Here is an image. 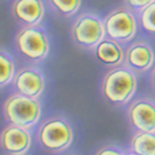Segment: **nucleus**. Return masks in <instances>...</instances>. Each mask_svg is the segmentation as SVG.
Here are the masks:
<instances>
[{"label": "nucleus", "instance_id": "5", "mask_svg": "<svg viewBox=\"0 0 155 155\" xmlns=\"http://www.w3.org/2000/svg\"><path fill=\"white\" fill-rule=\"evenodd\" d=\"M70 34L77 47L86 51H94L98 44L106 38L103 19L93 12H83L71 25Z\"/></svg>", "mask_w": 155, "mask_h": 155}, {"label": "nucleus", "instance_id": "20", "mask_svg": "<svg viewBox=\"0 0 155 155\" xmlns=\"http://www.w3.org/2000/svg\"><path fill=\"white\" fill-rule=\"evenodd\" d=\"M124 155H138V154L133 153L132 150H129V151H124Z\"/></svg>", "mask_w": 155, "mask_h": 155}, {"label": "nucleus", "instance_id": "12", "mask_svg": "<svg viewBox=\"0 0 155 155\" xmlns=\"http://www.w3.org/2000/svg\"><path fill=\"white\" fill-rule=\"evenodd\" d=\"M94 54L99 62L109 67L120 66L124 62V50L122 45L108 37L103 38L98 44L94 50Z\"/></svg>", "mask_w": 155, "mask_h": 155}, {"label": "nucleus", "instance_id": "16", "mask_svg": "<svg viewBox=\"0 0 155 155\" xmlns=\"http://www.w3.org/2000/svg\"><path fill=\"white\" fill-rule=\"evenodd\" d=\"M139 24L145 32L155 36V3L139 12Z\"/></svg>", "mask_w": 155, "mask_h": 155}, {"label": "nucleus", "instance_id": "4", "mask_svg": "<svg viewBox=\"0 0 155 155\" xmlns=\"http://www.w3.org/2000/svg\"><path fill=\"white\" fill-rule=\"evenodd\" d=\"M15 48L22 60L38 63L50 54V38L40 25L22 26L15 35Z\"/></svg>", "mask_w": 155, "mask_h": 155}, {"label": "nucleus", "instance_id": "21", "mask_svg": "<svg viewBox=\"0 0 155 155\" xmlns=\"http://www.w3.org/2000/svg\"><path fill=\"white\" fill-rule=\"evenodd\" d=\"M66 155H73V154H66Z\"/></svg>", "mask_w": 155, "mask_h": 155}, {"label": "nucleus", "instance_id": "3", "mask_svg": "<svg viewBox=\"0 0 155 155\" xmlns=\"http://www.w3.org/2000/svg\"><path fill=\"white\" fill-rule=\"evenodd\" d=\"M3 117L8 124L30 130L41 117V104L38 99L18 93L10 94L3 103Z\"/></svg>", "mask_w": 155, "mask_h": 155}, {"label": "nucleus", "instance_id": "17", "mask_svg": "<svg viewBox=\"0 0 155 155\" xmlns=\"http://www.w3.org/2000/svg\"><path fill=\"white\" fill-rule=\"evenodd\" d=\"M153 3H155V0H124V5L129 10H132L133 12H138V14Z\"/></svg>", "mask_w": 155, "mask_h": 155}, {"label": "nucleus", "instance_id": "15", "mask_svg": "<svg viewBox=\"0 0 155 155\" xmlns=\"http://www.w3.org/2000/svg\"><path fill=\"white\" fill-rule=\"evenodd\" d=\"M50 9L62 18L73 16L81 8L82 0H47Z\"/></svg>", "mask_w": 155, "mask_h": 155}, {"label": "nucleus", "instance_id": "7", "mask_svg": "<svg viewBox=\"0 0 155 155\" xmlns=\"http://www.w3.org/2000/svg\"><path fill=\"white\" fill-rule=\"evenodd\" d=\"M127 119L135 132L155 133V102L148 97L134 99L127 108Z\"/></svg>", "mask_w": 155, "mask_h": 155}, {"label": "nucleus", "instance_id": "13", "mask_svg": "<svg viewBox=\"0 0 155 155\" xmlns=\"http://www.w3.org/2000/svg\"><path fill=\"white\" fill-rule=\"evenodd\" d=\"M129 150L138 155H155V133L135 132L130 139Z\"/></svg>", "mask_w": 155, "mask_h": 155}, {"label": "nucleus", "instance_id": "9", "mask_svg": "<svg viewBox=\"0 0 155 155\" xmlns=\"http://www.w3.org/2000/svg\"><path fill=\"white\" fill-rule=\"evenodd\" d=\"M155 61V54L153 47L143 41L138 40L129 44L124 50V62L123 64L133 71L135 74L144 73L153 68Z\"/></svg>", "mask_w": 155, "mask_h": 155}, {"label": "nucleus", "instance_id": "18", "mask_svg": "<svg viewBox=\"0 0 155 155\" xmlns=\"http://www.w3.org/2000/svg\"><path fill=\"white\" fill-rule=\"evenodd\" d=\"M94 155H124V151L122 148L117 147V145H104L99 148Z\"/></svg>", "mask_w": 155, "mask_h": 155}, {"label": "nucleus", "instance_id": "22", "mask_svg": "<svg viewBox=\"0 0 155 155\" xmlns=\"http://www.w3.org/2000/svg\"><path fill=\"white\" fill-rule=\"evenodd\" d=\"M19 155H25V154H19Z\"/></svg>", "mask_w": 155, "mask_h": 155}, {"label": "nucleus", "instance_id": "2", "mask_svg": "<svg viewBox=\"0 0 155 155\" xmlns=\"http://www.w3.org/2000/svg\"><path fill=\"white\" fill-rule=\"evenodd\" d=\"M37 143L45 151L58 154L67 150L73 141V129L62 115H52L40 123L36 132Z\"/></svg>", "mask_w": 155, "mask_h": 155}, {"label": "nucleus", "instance_id": "8", "mask_svg": "<svg viewBox=\"0 0 155 155\" xmlns=\"http://www.w3.org/2000/svg\"><path fill=\"white\" fill-rule=\"evenodd\" d=\"M11 84L15 93L37 99L42 94L46 82L40 70L28 64V66L16 68Z\"/></svg>", "mask_w": 155, "mask_h": 155}, {"label": "nucleus", "instance_id": "1", "mask_svg": "<svg viewBox=\"0 0 155 155\" xmlns=\"http://www.w3.org/2000/svg\"><path fill=\"white\" fill-rule=\"evenodd\" d=\"M137 74L124 64L112 67L102 78L101 93L113 106H124L137 92Z\"/></svg>", "mask_w": 155, "mask_h": 155}, {"label": "nucleus", "instance_id": "11", "mask_svg": "<svg viewBox=\"0 0 155 155\" xmlns=\"http://www.w3.org/2000/svg\"><path fill=\"white\" fill-rule=\"evenodd\" d=\"M11 16L22 26H38L45 16L44 0H14Z\"/></svg>", "mask_w": 155, "mask_h": 155}, {"label": "nucleus", "instance_id": "14", "mask_svg": "<svg viewBox=\"0 0 155 155\" xmlns=\"http://www.w3.org/2000/svg\"><path fill=\"white\" fill-rule=\"evenodd\" d=\"M15 72L16 64L12 56L4 48H0V89L12 82Z\"/></svg>", "mask_w": 155, "mask_h": 155}, {"label": "nucleus", "instance_id": "6", "mask_svg": "<svg viewBox=\"0 0 155 155\" xmlns=\"http://www.w3.org/2000/svg\"><path fill=\"white\" fill-rule=\"evenodd\" d=\"M106 37L122 44L130 42L137 35L138 21L135 14L127 6H118L103 18Z\"/></svg>", "mask_w": 155, "mask_h": 155}, {"label": "nucleus", "instance_id": "19", "mask_svg": "<svg viewBox=\"0 0 155 155\" xmlns=\"http://www.w3.org/2000/svg\"><path fill=\"white\" fill-rule=\"evenodd\" d=\"M150 86L155 91V66H153L151 72H150Z\"/></svg>", "mask_w": 155, "mask_h": 155}, {"label": "nucleus", "instance_id": "10", "mask_svg": "<svg viewBox=\"0 0 155 155\" xmlns=\"http://www.w3.org/2000/svg\"><path fill=\"white\" fill-rule=\"evenodd\" d=\"M31 147V134L28 129L8 124L0 132V148L8 155L26 154Z\"/></svg>", "mask_w": 155, "mask_h": 155}]
</instances>
